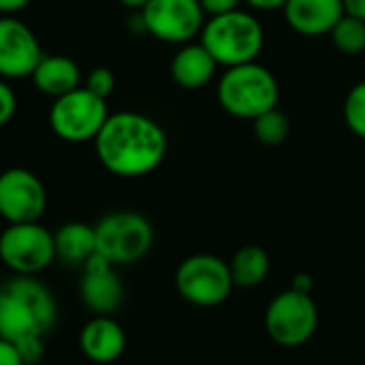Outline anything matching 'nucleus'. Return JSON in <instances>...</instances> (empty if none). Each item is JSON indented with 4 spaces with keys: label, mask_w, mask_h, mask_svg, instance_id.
Returning <instances> with one entry per match:
<instances>
[{
    "label": "nucleus",
    "mask_w": 365,
    "mask_h": 365,
    "mask_svg": "<svg viewBox=\"0 0 365 365\" xmlns=\"http://www.w3.org/2000/svg\"><path fill=\"white\" fill-rule=\"evenodd\" d=\"M95 150L110 174L140 178L161 165L168 138L155 118L140 112H116L108 116L95 138Z\"/></svg>",
    "instance_id": "obj_1"
},
{
    "label": "nucleus",
    "mask_w": 365,
    "mask_h": 365,
    "mask_svg": "<svg viewBox=\"0 0 365 365\" xmlns=\"http://www.w3.org/2000/svg\"><path fill=\"white\" fill-rule=\"evenodd\" d=\"M58 318L54 294L33 275H18L0 286V337L48 335Z\"/></svg>",
    "instance_id": "obj_2"
},
{
    "label": "nucleus",
    "mask_w": 365,
    "mask_h": 365,
    "mask_svg": "<svg viewBox=\"0 0 365 365\" xmlns=\"http://www.w3.org/2000/svg\"><path fill=\"white\" fill-rule=\"evenodd\" d=\"M200 43L222 67L254 63L264 48V29L252 14L235 9L205 22Z\"/></svg>",
    "instance_id": "obj_3"
},
{
    "label": "nucleus",
    "mask_w": 365,
    "mask_h": 365,
    "mask_svg": "<svg viewBox=\"0 0 365 365\" xmlns=\"http://www.w3.org/2000/svg\"><path fill=\"white\" fill-rule=\"evenodd\" d=\"M217 101L224 112L254 120L279 103V82L264 65L245 63L228 67L217 84Z\"/></svg>",
    "instance_id": "obj_4"
},
{
    "label": "nucleus",
    "mask_w": 365,
    "mask_h": 365,
    "mask_svg": "<svg viewBox=\"0 0 365 365\" xmlns=\"http://www.w3.org/2000/svg\"><path fill=\"white\" fill-rule=\"evenodd\" d=\"M174 286L182 299L196 307H217L237 288L230 264L215 254L187 256L176 269Z\"/></svg>",
    "instance_id": "obj_5"
},
{
    "label": "nucleus",
    "mask_w": 365,
    "mask_h": 365,
    "mask_svg": "<svg viewBox=\"0 0 365 365\" xmlns=\"http://www.w3.org/2000/svg\"><path fill=\"white\" fill-rule=\"evenodd\" d=\"M97 252L112 264H131L142 260L155 241L150 222L135 211H114L95 224Z\"/></svg>",
    "instance_id": "obj_6"
},
{
    "label": "nucleus",
    "mask_w": 365,
    "mask_h": 365,
    "mask_svg": "<svg viewBox=\"0 0 365 365\" xmlns=\"http://www.w3.org/2000/svg\"><path fill=\"white\" fill-rule=\"evenodd\" d=\"M264 329L269 337L284 348L307 344L318 329V307L312 294L294 288L275 294L264 312Z\"/></svg>",
    "instance_id": "obj_7"
},
{
    "label": "nucleus",
    "mask_w": 365,
    "mask_h": 365,
    "mask_svg": "<svg viewBox=\"0 0 365 365\" xmlns=\"http://www.w3.org/2000/svg\"><path fill=\"white\" fill-rule=\"evenodd\" d=\"M110 112L103 97L86 86H80L63 97H56L50 108V127L65 142L95 140L106 125Z\"/></svg>",
    "instance_id": "obj_8"
},
{
    "label": "nucleus",
    "mask_w": 365,
    "mask_h": 365,
    "mask_svg": "<svg viewBox=\"0 0 365 365\" xmlns=\"http://www.w3.org/2000/svg\"><path fill=\"white\" fill-rule=\"evenodd\" d=\"M56 258L54 235L39 222L9 224L0 235V260L18 275H37Z\"/></svg>",
    "instance_id": "obj_9"
},
{
    "label": "nucleus",
    "mask_w": 365,
    "mask_h": 365,
    "mask_svg": "<svg viewBox=\"0 0 365 365\" xmlns=\"http://www.w3.org/2000/svg\"><path fill=\"white\" fill-rule=\"evenodd\" d=\"M138 14L148 35L172 46L190 43L198 37L207 16L200 0H148Z\"/></svg>",
    "instance_id": "obj_10"
},
{
    "label": "nucleus",
    "mask_w": 365,
    "mask_h": 365,
    "mask_svg": "<svg viewBox=\"0 0 365 365\" xmlns=\"http://www.w3.org/2000/svg\"><path fill=\"white\" fill-rule=\"evenodd\" d=\"M48 207V192L41 178L26 168L0 172V217L9 224L39 222Z\"/></svg>",
    "instance_id": "obj_11"
},
{
    "label": "nucleus",
    "mask_w": 365,
    "mask_h": 365,
    "mask_svg": "<svg viewBox=\"0 0 365 365\" xmlns=\"http://www.w3.org/2000/svg\"><path fill=\"white\" fill-rule=\"evenodd\" d=\"M43 58L35 33L14 16L0 18V78H31Z\"/></svg>",
    "instance_id": "obj_12"
},
{
    "label": "nucleus",
    "mask_w": 365,
    "mask_h": 365,
    "mask_svg": "<svg viewBox=\"0 0 365 365\" xmlns=\"http://www.w3.org/2000/svg\"><path fill=\"white\" fill-rule=\"evenodd\" d=\"M114 267L116 264L99 252H95L82 267L84 273L80 279V297L97 316H112L125 299V288Z\"/></svg>",
    "instance_id": "obj_13"
},
{
    "label": "nucleus",
    "mask_w": 365,
    "mask_h": 365,
    "mask_svg": "<svg viewBox=\"0 0 365 365\" xmlns=\"http://www.w3.org/2000/svg\"><path fill=\"white\" fill-rule=\"evenodd\" d=\"M286 24L305 37H322L341 20L344 0H288L284 5Z\"/></svg>",
    "instance_id": "obj_14"
},
{
    "label": "nucleus",
    "mask_w": 365,
    "mask_h": 365,
    "mask_svg": "<svg viewBox=\"0 0 365 365\" xmlns=\"http://www.w3.org/2000/svg\"><path fill=\"white\" fill-rule=\"evenodd\" d=\"M127 346L123 327L112 316H95L80 333V348L93 363H114Z\"/></svg>",
    "instance_id": "obj_15"
},
{
    "label": "nucleus",
    "mask_w": 365,
    "mask_h": 365,
    "mask_svg": "<svg viewBox=\"0 0 365 365\" xmlns=\"http://www.w3.org/2000/svg\"><path fill=\"white\" fill-rule=\"evenodd\" d=\"M217 61L211 56V52L198 41L182 43L178 52L174 54L170 63V73L172 80L185 91H196L207 86L217 71Z\"/></svg>",
    "instance_id": "obj_16"
},
{
    "label": "nucleus",
    "mask_w": 365,
    "mask_h": 365,
    "mask_svg": "<svg viewBox=\"0 0 365 365\" xmlns=\"http://www.w3.org/2000/svg\"><path fill=\"white\" fill-rule=\"evenodd\" d=\"M31 78L39 93L50 95L54 99L80 88V82H82L78 63L63 54H50V56L43 54V58L39 61Z\"/></svg>",
    "instance_id": "obj_17"
},
{
    "label": "nucleus",
    "mask_w": 365,
    "mask_h": 365,
    "mask_svg": "<svg viewBox=\"0 0 365 365\" xmlns=\"http://www.w3.org/2000/svg\"><path fill=\"white\" fill-rule=\"evenodd\" d=\"M56 258L71 267H84V262L97 252L95 226L84 222H69L54 232Z\"/></svg>",
    "instance_id": "obj_18"
},
{
    "label": "nucleus",
    "mask_w": 365,
    "mask_h": 365,
    "mask_svg": "<svg viewBox=\"0 0 365 365\" xmlns=\"http://www.w3.org/2000/svg\"><path fill=\"white\" fill-rule=\"evenodd\" d=\"M230 273L237 288H256L260 286L271 269L269 254L260 245H243L230 258Z\"/></svg>",
    "instance_id": "obj_19"
},
{
    "label": "nucleus",
    "mask_w": 365,
    "mask_h": 365,
    "mask_svg": "<svg viewBox=\"0 0 365 365\" xmlns=\"http://www.w3.org/2000/svg\"><path fill=\"white\" fill-rule=\"evenodd\" d=\"M254 138L264 146H279L290 135V120L279 108H271L252 120Z\"/></svg>",
    "instance_id": "obj_20"
},
{
    "label": "nucleus",
    "mask_w": 365,
    "mask_h": 365,
    "mask_svg": "<svg viewBox=\"0 0 365 365\" xmlns=\"http://www.w3.org/2000/svg\"><path fill=\"white\" fill-rule=\"evenodd\" d=\"M329 35L333 46L346 56H354L365 50V22L359 18L344 14Z\"/></svg>",
    "instance_id": "obj_21"
},
{
    "label": "nucleus",
    "mask_w": 365,
    "mask_h": 365,
    "mask_svg": "<svg viewBox=\"0 0 365 365\" xmlns=\"http://www.w3.org/2000/svg\"><path fill=\"white\" fill-rule=\"evenodd\" d=\"M344 120L356 138L365 140V80L348 91L344 99Z\"/></svg>",
    "instance_id": "obj_22"
},
{
    "label": "nucleus",
    "mask_w": 365,
    "mask_h": 365,
    "mask_svg": "<svg viewBox=\"0 0 365 365\" xmlns=\"http://www.w3.org/2000/svg\"><path fill=\"white\" fill-rule=\"evenodd\" d=\"M46 335H37V333H31V335H24L20 339H16V348L24 361V365H37L43 356H46V341H43Z\"/></svg>",
    "instance_id": "obj_23"
},
{
    "label": "nucleus",
    "mask_w": 365,
    "mask_h": 365,
    "mask_svg": "<svg viewBox=\"0 0 365 365\" xmlns=\"http://www.w3.org/2000/svg\"><path fill=\"white\" fill-rule=\"evenodd\" d=\"M84 86H86L88 91H93L95 95L108 99V97L114 93V88H116V78H114V73H112L108 67H95V69L88 73Z\"/></svg>",
    "instance_id": "obj_24"
},
{
    "label": "nucleus",
    "mask_w": 365,
    "mask_h": 365,
    "mask_svg": "<svg viewBox=\"0 0 365 365\" xmlns=\"http://www.w3.org/2000/svg\"><path fill=\"white\" fill-rule=\"evenodd\" d=\"M16 110H18V97L14 88L5 82V78H0V127L11 123V118L16 116Z\"/></svg>",
    "instance_id": "obj_25"
},
{
    "label": "nucleus",
    "mask_w": 365,
    "mask_h": 365,
    "mask_svg": "<svg viewBox=\"0 0 365 365\" xmlns=\"http://www.w3.org/2000/svg\"><path fill=\"white\" fill-rule=\"evenodd\" d=\"M241 3H243V0H200V5H202L205 14L209 18L222 16V14H230L235 9H239Z\"/></svg>",
    "instance_id": "obj_26"
},
{
    "label": "nucleus",
    "mask_w": 365,
    "mask_h": 365,
    "mask_svg": "<svg viewBox=\"0 0 365 365\" xmlns=\"http://www.w3.org/2000/svg\"><path fill=\"white\" fill-rule=\"evenodd\" d=\"M0 365H24L14 341L0 337Z\"/></svg>",
    "instance_id": "obj_27"
},
{
    "label": "nucleus",
    "mask_w": 365,
    "mask_h": 365,
    "mask_svg": "<svg viewBox=\"0 0 365 365\" xmlns=\"http://www.w3.org/2000/svg\"><path fill=\"white\" fill-rule=\"evenodd\" d=\"M243 3H247L252 9L258 11H275V9H284L288 0H243Z\"/></svg>",
    "instance_id": "obj_28"
},
{
    "label": "nucleus",
    "mask_w": 365,
    "mask_h": 365,
    "mask_svg": "<svg viewBox=\"0 0 365 365\" xmlns=\"http://www.w3.org/2000/svg\"><path fill=\"white\" fill-rule=\"evenodd\" d=\"M29 5H31V0H0V14H3V16H14V14L22 11Z\"/></svg>",
    "instance_id": "obj_29"
},
{
    "label": "nucleus",
    "mask_w": 365,
    "mask_h": 365,
    "mask_svg": "<svg viewBox=\"0 0 365 365\" xmlns=\"http://www.w3.org/2000/svg\"><path fill=\"white\" fill-rule=\"evenodd\" d=\"M344 11L365 22V0H344Z\"/></svg>",
    "instance_id": "obj_30"
},
{
    "label": "nucleus",
    "mask_w": 365,
    "mask_h": 365,
    "mask_svg": "<svg viewBox=\"0 0 365 365\" xmlns=\"http://www.w3.org/2000/svg\"><path fill=\"white\" fill-rule=\"evenodd\" d=\"M290 288H294V290H299V292H312V288H314V279H312V275L309 273H297L294 277H292V284H290Z\"/></svg>",
    "instance_id": "obj_31"
},
{
    "label": "nucleus",
    "mask_w": 365,
    "mask_h": 365,
    "mask_svg": "<svg viewBox=\"0 0 365 365\" xmlns=\"http://www.w3.org/2000/svg\"><path fill=\"white\" fill-rule=\"evenodd\" d=\"M118 3L123 5V7H127V9H133V11H140L148 0H118Z\"/></svg>",
    "instance_id": "obj_32"
}]
</instances>
